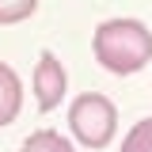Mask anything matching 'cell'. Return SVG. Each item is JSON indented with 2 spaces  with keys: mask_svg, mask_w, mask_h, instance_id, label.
<instances>
[{
  "mask_svg": "<svg viewBox=\"0 0 152 152\" xmlns=\"http://www.w3.org/2000/svg\"><path fill=\"white\" fill-rule=\"evenodd\" d=\"M38 12V0H0V27L8 23H23Z\"/></svg>",
  "mask_w": 152,
  "mask_h": 152,
  "instance_id": "52a82bcc",
  "label": "cell"
},
{
  "mask_svg": "<svg viewBox=\"0 0 152 152\" xmlns=\"http://www.w3.org/2000/svg\"><path fill=\"white\" fill-rule=\"evenodd\" d=\"M95 61L114 76H133L152 61V31L141 19H107L91 38Z\"/></svg>",
  "mask_w": 152,
  "mask_h": 152,
  "instance_id": "6da1fadb",
  "label": "cell"
},
{
  "mask_svg": "<svg viewBox=\"0 0 152 152\" xmlns=\"http://www.w3.org/2000/svg\"><path fill=\"white\" fill-rule=\"evenodd\" d=\"M122 152H152V118H141L122 137Z\"/></svg>",
  "mask_w": 152,
  "mask_h": 152,
  "instance_id": "8992f818",
  "label": "cell"
},
{
  "mask_svg": "<svg viewBox=\"0 0 152 152\" xmlns=\"http://www.w3.org/2000/svg\"><path fill=\"white\" fill-rule=\"evenodd\" d=\"M65 88H69L65 65L46 50V53L38 57V65H34V99H38V110H53V107H61Z\"/></svg>",
  "mask_w": 152,
  "mask_h": 152,
  "instance_id": "3957f363",
  "label": "cell"
},
{
  "mask_svg": "<svg viewBox=\"0 0 152 152\" xmlns=\"http://www.w3.org/2000/svg\"><path fill=\"white\" fill-rule=\"evenodd\" d=\"M23 152H76L69 145V137H61L57 129H38L23 141Z\"/></svg>",
  "mask_w": 152,
  "mask_h": 152,
  "instance_id": "5b68a950",
  "label": "cell"
},
{
  "mask_svg": "<svg viewBox=\"0 0 152 152\" xmlns=\"http://www.w3.org/2000/svg\"><path fill=\"white\" fill-rule=\"evenodd\" d=\"M69 126L84 148H107L118 133V110L107 95L88 91L69 107Z\"/></svg>",
  "mask_w": 152,
  "mask_h": 152,
  "instance_id": "7a4b0ae2",
  "label": "cell"
},
{
  "mask_svg": "<svg viewBox=\"0 0 152 152\" xmlns=\"http://www.w3.org/2000/svg\"><path fill=\"white\" fill-rule=\"evenodd\" d=\"M19 107H23V80L12 65L0 61V129L19 118Z\"/></svg>",
  "mask_w": 152,
  "mask_h": 152,
  "instance_id": "277c9868",
  "label": "cell"
}]
</instances>
